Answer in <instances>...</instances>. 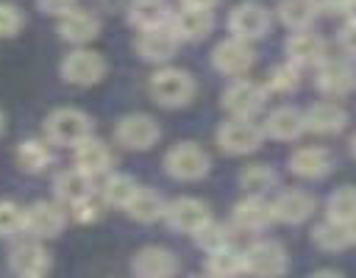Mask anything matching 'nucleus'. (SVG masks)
I'll use <instances>...</instances> for the list:
<instances>
[{"label": "nucleus", "instance_id": "obj_29", "mask_svg": "<svg viewBox=\"0 0 356 278\" xmlns=\"http://www.w3.org/2000/svg\"><path fill=\"white\" fill-rule=\"evenodd\" d=\"M275 14L289 31H309L320 14V3L317 0H278Z\"/></svg>", "mask_w": 356, "mask_h": 278}, {"label": "nucleus", "instance_id": "obj_3", "mask_svg": "<svg viewBox=\"0 0 356 278\" xmlns=\"http://www.w3.org/2000/svg\"><path fill=\"white\" fill-rule=\"evenodd\" d=\"M150 97L164 108H181L195 97V78L178 67H161L150 75Z\"/></svg>", "mask_w": 356, "mask_h": 278}, {"label": "nucleus", "instance_id": "obj_46", "mask_svg": "<svg viewBox=\"0 0 356 278\" xmlns=\"http://www.w3.org/2000/svg\"><path fill=\"white\" fill-rule=\"evenodd\" d=\"M348 22H356V0H350V6H348Z\"/></svg>", "mask_w": 356, "mask_h": 278}, {"label": "nucleus", "instance_id": "obj_7", "mask_svg": "<svg viewBox=\"0 0 356 278\" xmlns=\"http://www.w3.org/2000/svg\"><path fill=\"white\" fill-rule=\"evenodd\" d=\"M67 225V211L53 200H36L25 206L22 214V234L31 239H56Z\"/></svg>", "mask_w": 356, "mask_h": 278}, {"label": "nucleus", "instance_id": "obj_12", "mask_svg": "<svg viewBox=\"0 0 356 278\" xmlns=\"http://www.w3.org/2000/svg\"><path fill=\"white\" fill-rule=\"evenodd\" d=\"M161 136L159 122L150 114H125L114 125V139L117 145L128 150H150Z\"/></svg>", "mask_w": 356, "mask_h": 278}, {"label": "nucleus", "instance_id": "obj_14", "mask_svg": "<svg viewBox=\"0 0 356 278\" xmlns=\"http://www.w3.org/2000/svg\"><path fill=\"white\" fill-rule=\"evenodd\" d=\"M256 61V53H253V44L250 42H242L236 36H225L222 42L214 44L211 50V64L217 72L228 75V78H239L245 75Z\"/></svg>", "mask_w": 356, "mask_h": 278}, {"label": "nucleus", "instance_id": "obj_30", "mask_svg": "<svg viewBox=\"0 0 356 278\" xmlns=\"http://www.w3.org/2000/svg\"><path fill=\"white\" fill-rule=\"evenodd\" d=\"M17 164L22 172L39 175L53 164V150L47 139H22L17 145Z\"/></svg>", "mask_w": 356, "mask_h": 278}, {"label": "nucleus", "instance_id": "obj_37", "mask_svg": "<svg viewBox=\"0 0 356 278\" xmlns=\"http://www.w3.org/2000/svg\"><path fill=\"white\" fill-rule=\"evenodd\" d=\"M195 245L203 250V253H211V250H220V247H225V245H231V231L222 225V222H209V225H203L195 236Z\"/></svg>", "mask_w": 356, "mask_h": 278}, {"label": "nucleus", "instance_id": "obj_41", "mask_svg": "<svg viewBox=\"0 0 356 278\" xmlns=\"http://www.w3.org/2000/svg\"><path fill=\"white\" fill-rule=\"evenodd\" d=\"M36 6H39V11H44V14L61 17V14H67L70 8H75V0H36Z\"/></svg>", "mask_w": 356, "mask_h": 278}, {"label": "nucleus", "instance_id": "obj_2", "mask_svg": "<svg viewBox=\"0 0 356 278\" xmlns=\"http://www.w3.org/2000/svg\"><path fill=\"white\" fill-rule=\"evenodd\" d=\"M242 264L250 278H281L289 270V256L278 239H253L242 250Z\"/></svg>", "mask_w": 356, "mask_h": 278}, {"label": "nucleus", "instance_id": "obj_22", "mask_svg": "<svg viewBox=\"0 0 356 278\" xmlns=\"http://www.w3.org/2000/svg\"><path fill=\"white\" fill-rule=\"evenodd\" d=\"M325 58V42L312 28L309 31H292L286 39V61L300 67H317Z\"/></svg>", "mask_w": 356, "mask_h": 278}, {"label": "nucleus", "instance_id": "obj_15", "mask_svg": "<svg viewBox=\"0 0 356 278\" xmlns=\"http://www.w3.org/2000/svg\"><path fill=\"white\" fill-rule=\"evenodd\" d=\"M314 206H317V200L306 189H284L275 195V200H270L273 222L300 225L314 214Z\"/></svg>", "mask_w": 356, "mask_h": 278}, {"label": "nucleus", "instance_id": "obj_42", "mask_svg": "<svg viewBox=\"0 0 356 278\" xmlns=\"http://www.w3.org/2000/svg\"><path fill=\"white\" fill-rule=\"evenodd\" d=\"M339 47L350 56H356V22H345L339 31Z\"/></svg>", "mask_w": 356, "mask_h": 278}, {"label": "nucleus", "instance_id": "obj_50", "mask_svg": "<svg viewBox=\"0 0 356 278\" xmlns=\"http://www.w3.org/2000/svg\"><path fill=\"white\" fill-rule=\"evenodd\" d=\"M195 278H200V275H195Z\"/></svg>", "mask_w": 356, "mask_h": 278}, {"label": "nucleus", "instance_id": "obj_48", "mask_svg": "<svg viewBox=\"0 0 356 278\" xmlns=\"http://www.w3.org/2000/svg\"><path fill=\"white\" fill-rule=\"evenodd\" d=\"M353 245H356V225H353Z\"/></svg>", "mask_w": 356, "mask_h": 278}, {"label": "nucleus", "instance_id": "obj_16", "mask_svg": "<svg viewBox=\"0 0 356 278\" xmlns=\"http://www.w3.org/2000/svg\"><path fill=\"white\" fill-rule=\"evenodd\" d=\"M317 89L328 97H342L356 86V70L350 67V61L345 58H323L317 64V78H314Z\"/></svg>", "mask_w": 356, "mask_h": 278}, {"label": "nucleus", "instance_id": "obj_5", "mask_svg": "<svg viewBox=\"0 0 356 278\" xmlns=\"http://www.w3.org/2000/svg\"><path fill=\"white\" fill-rule=\"evenodd\" d=\"M273 25V17H270V8L259 0H242L231 8L228 14V31L231 36L242 39V42H256V39H264L267 31Z\"/></svg>", "mask_w": 356, "mask_h": 278}, {"label": "nucleus", "instance_id": "obj_1", "mask_svg": "<svg viewBox=\"0 0 356 278\" xmlns=\"http://www.w3.org/2000/svg\"><path fill=\"white\" fill-rule=\"evenodd\" d=\"M92 136V117L81 108L61 106L44 117V139L58 147H75Z\"/></svg>", "mask_w": 356, "mask_h": 278}, {"label": "nucleus", "instance_id": "obj_35", "mask_svg": "<svg viewBox=\"0 0 356 278\" xmlns=\"http://www.w3.org/2000/svg\"><path fill=\"white\" fill-rule=\"evenodd\" d=\"M278 183V175L270 164H248L242 172H239V186L248 192V195H259L264 197L273 186Z\"/></svg>", "mask_w": 356, "mask_h": 278}, {"label": "nucleus", "instance_id": "obj_10", "mask_svg": "<svg viewBox=\"0 0 356 278\" xmlns=\"http://www.w3.org/2000/svg\"><path fill=\"white\" fill-rule=\"evenodd\" d=\"M164 222H167L172 231H178V234L195 236L203 225L211 222V211H209V206H206L200 197L184 195V197H175V200L167 203V208H164Z\"/></svg>", "mask_w": 356, "mask_h": 278}, {"label": "nucleus", "instance_id": "obj_20", "mask_svg": "<svg viewBox=\"0 0 356 278\" xmlns=\"http://www.w3.org/2000/svg\"><path fill=\"white\" fill-rule=\"evenodd\" d=\"M58 33H61L64 42H70L75 47H83L100 33V19L92 11L75 6V8H70L67 14L58 17Z\"/></svg>", "mask_w": 356, "mask_h": 278}, {"label": "nucleus", "instance_id": "obj_6", "mask_svg": "<svg viewBox=\"0 0 356 278\" xmlns=\"http://www.w3.org/2000/svg\"><path fill=\"white\" fill-rule=\"evenodd\" d=\"M264 103H267L264 83H256L250 78H236L222 92V108L234 120H253L264 108Z\"/></svg>", "mask_w": 356, "mask_h": 278}, {"label": "nucleus", "instance_id": "obj_19", "mask_svg": "<svg viewBox=\"0 0 356 278\" xmlns=\"http://www.w3.org/2000/svg\"><path fill=\"white\" fill-rule=\"evenodd\" d=\"M231 222H234V228L250 231V234H259V231L270 228V225H273L270 200H267V197H259V195H245V197L234 206Z\"/></svg>", "mask_w": 356, "mask_h": 278}, {"label": "nucleus", "instance_id": "obj_13", "mask_svg": "<svg viewBox=\"0 0 356 278\" xmlns=\"http://www.w3.org/2000/svg\"><path fill=\"white\" fill-rule=\"evenodd\" d=\"M181 270L178 256L161 245H145L131 259L134 278H175Z\"/></svg>", "mask_w": 356, "mask_h": 278}, {"label": "nucleus", "instance_id": "obj_36", "mask_svg": "<svg viewBox=\"0 0 356 278\" xmlns=\"http://www.w3.org/2000/svg\"><path fill=\"white\" fill-rule=\"evenodd\" d=\"M298 83H300V70H298L295 64L284 61V64H278V67L270 70L264 89H267V95H270V92H275V95H286V92L298 89Z\"/></svg>", "mask_w": 356, "mask_h": 278}, {"label": "nucleus", "instance_id": "obj_24", "mask_svg": "<svg viewBox=\"0 0 356 278\" xmlns=\"http://www.w3.org/2000/svg\"><path fill=\"white\" fill-rule=\"evenodd\" d=\"M261 131H264V136H270V139H275V142H292V139H298L300 133H306L303 111L295 108V106H278V108H273V111L264 117Z\"/></svg>", "mask_w": 356, "mask_h": 278}, {"label": "nucleus", "instance_id": "obj_33", "mask_svg": "<svg viewBox=\"0 0 356 278\" xmlns=\"http://www.w3.org/2000/svg\"><path fill=\"white\" fill-rule=\"evenodd\" d=\"M312 242L325 250V253H337V250H345L353 245V228L342 225V222H334V220H323L312 228Z\"/></svg>", "mask_w": 356, "mask_h": 278}, {"label": "nucleus", "instance_id": "obj_38", "mask_svg": "<svg viewBox=\"0 0 356 278\" xmlns=\"http://www.w3.org/2000/svg\"><path fill=\"white\" fill-rule=\"evenodd\" d=\"M22 214H25V206L14 200H0V239L22 234Z\"/></svg>", "mask_w": 356, "mask_h": 278}, {"label": "nucleus", "instance_id": "obj_17", "mask_svg": "<svg viewBox=\"0 0 356 278\" xmlns=\"http://www.w3.org/2000/svg\"><path fill=\"white\" fill-rule=\"evenodd\" d=\"M111 150L103 139L97 136H89L83 139L81 145L72 147V167H78L81 172H86L89 178H100V175H108L111 172Z\"/></svg>", "mask_w": 356, "mask_h": 278}, {"label": "nucleus", "instance_id": "obj_8", "mask_svg": "<svg viewBox=\"0 0 356 278\" xmlns=\"http://www.w3.org/2000/svg\"><path fill=\"white\" fill-rule=\"evenodd\" d=\"M61 78L75 86H95L106 75V58L89 47H75L61 58Z\"/></svg>", "mask_w": 356, "mask_h": 278}, {"label": "nucleus", "instance_id": "obj_43", "mask_svg": "<svg viewBox=\"0 0 356 278\" xmlns=\"http://www.w3.org/2000/svg\"><path fill=\"white\" fill-rule=\"evenodd\" d=\"M317 3H320V8H328L334 14H345L350 6V0H317Z\"/></svg>", "mask_w": 356, "mask_h": 278}, {"label": "nucleus", "instance_id": "obj_26", "mask_svg": "<svg viewBox=\"0 0 356 278\" xmlns=\"http://www.w3.org/2000/svg\"><path fill=\"white\" fill-rule=\"evenodd\" d=\"M53 195H56L58 203L72 206V203L95 195V178H89L86 172H81L78 167H67V170L56 172V178H53Z\"/></svg>", "mask_w": 356, "mask_h": 278}, {"label": "nucleus", "instance_id": "obj_25", "mask_svg": "<svg viewBox=\"0 0 356 278\" xmlns=\"http://www.w3.org/2000/svg\"><path fill=\"white\" fill-rule=\"evenodd\" d=\"M172 33L178 36V42H200L211 33L214 28V11H203V8H184L172 14L170 19Z\"/></svg>", "mask_w": 356, "mask_h": 278}, {"label": "nucleus", "instance_id": "obj_28", "mask_svg": "<svg viewBox=\"0 0 356 278\" xmlns=\"http://www.w3.org/2000/svg\"><path fill=\"white\" fill-rule=\"evenodd\" d=\"M164 208H167V200H164V197H161L156 189L139 186V192L134 195V200L125 206V214H128L134 222L150 225V222L164 220Z\"/></svg>", "mask_w": 356, "mask_h": 278}, {"label": "nucleus", "instance_id": "obj_18", "mask_svg": "<svg viewBox=\"0 0 356 278\" xmlns=\"http://www.w3.org/2000/svg\"><path fill=\"white\" fill-rule=\"evenodd\" d=\"M303 125H306L309 133L331 136V133H339L348 125V111L337 100H320V103H314L303 111Z\"/></svg>", "mask_w": 356, "mask_h": 278}, {"label": "nucleus", "instance_id": "obj_49", "mask_svg": "<svg viewBox=\"0 0 356 278\" xmlns=\"http://www.w3.org/2000/svg\"><path fill=\"white\" fill-rule=\"evenodd\" d=\"M0 133H3V114H0Z\"/></svg>", "mask_w": 356, "mask_h": 278}, {"label": "nucleus", "instance_id": "obj_21", "mask_svg": "<svg viewBox=\"0 0 356 278\" xmlns=\"http://www.w3.org/2000/svg\"><path fill=\"white\" fill-rule=\"evenodd\" d=\"M178 44L181 42H178V36L172 33L170 25L153 28V31H139V36H136V53H139V58L153 61V64L170 61L175 56Z\"/></svg>", "mask_w": 356, "mask_h": 278}, {"label": "nucleus", "instance_id": "obj_47", "mask_svg": "<svg viewBox=\"0 0 356 278\" xmlns=\"http://www.w3.org/2000/svg\"><path fill=\"white\" fill-rule=\"evenodd\" d=\"M350 153H353V158H356V133H353V139H350Z\"/></svg>", "mask_w": 356, "mask_h": 278}, {"label": "nucleus", "instance_id": "obj_34", "mask_svg": "<svg viewBox=\"0 0 356 278\" xmlns=\"http://www.w3.org/2000/svg\"><path fill=\"white\" fill-rule=\"evenodd\" d=\"M325 217L334 222H342L348 228L356 225V186H339L325 200Z\"/></svg>", "mask_w": 356, "mask_h": 278}, {"label": "nucleus", "instance_id": "obj_23", "mask_svg": "<svg viewBox=\"0 0 356 278\" xmlns=\"http://www.w3.org/2000/svg\"><path fill=\"white\" fill-rule=\"evenodd\" d=\"M334 167V156L331 150L320 147V145H309V147H298L292 156H289V170L303 178V181H317V178H325Z\"/></svg>", "mask_w": 356, "mask_h": 278}, {"label": "nucleus", "instance_id": "obj_44", "mask_svg": "<svg viewBox=\"0 0 356 278\" xmlns=\"http://www.w3.org/2000/svg\"><path fill=\"white\" fill-rule=\"evenodd\" d=\"M220 0H181L184 8H203V11H211Z\"/></svg>", "mask_w": 356, "mask_h": 278}, {"label": "nucleus", "instance_id": "obj_45", "mask_svg": "<svg viewBox=\"0 0 356 278\" xmlns=\"http://www.w3.org/2000/svg\"><path fill=\"white\" fill-rule=\"evenodd\" d=\"M309 278H345V275L337 272V270H328V267H325V270H314Z\"/></svg>", "mask_w": 356, "mask_h": 278}, {"label": "nucleus", "instance_id": "obj_31", "mask_svg": "<svg viewBox=\"0 0 356 278\" xmlns=\"http://www.w3.org/2000/svg\"><path fill=\"white\" fill-rule=\"evenodd\" d=\"M239 275H245L239 247L225 245L220 250L206 253V278H239Z\"/></svg>", "mask_w": 356, "mask_h": 278}, {"label": "nucleus", "instance_id": "obj_39", "mask_svg": "<svg viewBox=\"0 0 356 278\" xmlns=\"http://www.w3.org/2000/svg\"><path fill=\"white\" fill-rule=\"evenodd\" d=\"M25 25V17L19 11V6L14 3H0V39H8V36H17Z\"/></svg>", "mask_w": 356, "mask_h": 278}, {"label": "nucleus", "instance_id": "obj_40", "mask_svg": "<svg viewBox=\"0 0 356 278\" xmlns=\"http://www.w3.org/2000/svg\"><path fill=\"white\" fill-rule=\"evenodd\" d=\"M70 217L75 222H81V225H89V222L100 220V203H97V197L92 195V197H83V200L72 203L70 206Z\"/></svg>", "mask_w": 356, "mask_h": 278}, {"label": "nucleus", "instance_id": "obj_32", "mask_svg": "<svg viewBox=\"0 0 356 278\" xmlns=\"http://www.w3.org/2000/svg\"><path fill=\"white\" fill-rule=\"evenodd\" d=\"M139 192V183L134 175L128 172H108L106 181L100 183V197L106 206H114V208H125L134 195Z\"/></svg>", "mask_w": 356, "mask_h": 278}, {"label": "nucleus", "instance_id": "obj_27", "mask_svg": "<svg viewBox=\"0 0 356 278\" xmlns=\"http://www.w3.org/2000/svg\"><path fill=\"white\" fill-rule=\"evenodd\" d=\"M172 11L167 0H131L128 3V22L136 31H153L170 25Z\"/></svg>", "mask_w": 356, "mask_h": 278}, {"label": "nucleus", "instance_id": "obj_11", "mask_svg": "<svg viewBox=\"0 0 356 278\" xmlns=\"http://www.w3.org/2000/svg\"><path fill=\"white\" fill-rule=\"evenodd\" d=\"M8 264L11 270L19 275V278H44L53 259L47 253V247L39 242V239H31V236H22L11 245L8 250Z\"/></svg>", "mask_w": 356, "mask_h": 278}, {"label": "nucleus", "instance_id": "obj_4", "mask_svg": "<svg viewBox=\"0 0 356 278\" xmlns=\"http://www.w3.org/2000/svg\"><path fill=\"white\" fill-rule=\"evenodd\" d=\"M209 170H211V158L195 142H178L164 153V172L172 181H184V183L200 181L209 175Z\"/></svg>", "mask_w": 356, "mask_h": 278}, {"label": "nucleus", "instance_id": "obj_9", "mask_svg": "<svg viewBox=\"0 0 356 278\" xmlns=\"http://www.w3.org/2000/svg\"><path fill=\"white\" fill-rule=\"evenodd\" d=\"M261 142H264V131L253 120H234L231 117L217 128V145L228 156H248V153L259 150Z\"/></svg>", "mask_w": 356, "mask_h": 278}]
</instances>
